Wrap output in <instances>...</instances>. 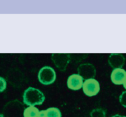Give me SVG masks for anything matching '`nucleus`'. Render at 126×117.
<instances>
[{
    "label": "nucleus",
    "instance_id": "1",
    "mask_svg": "<svg viewBox=\"0 0 126 117\" xmlns=\"http://www.w3.org/2000/svg\"><path fill=\"white\" fill-rule=\"evenodd\" d=\"M45 97L42 91L33 87H28L23 93V103L28 107L41 105Z\"/></svg>",
    "mask_w": 126,
    "mask_h": 117
},
{
    "label": "nucleus",
    "instance_id": "2",
    "mask_svg": "<svg viewBox=\"0 0 126 117\" xmlns=\"http://www.w3.org/2000/svg\"><path fill=\"white\" fill-rule=\"evenodd\" d=\"M24 110L23 103L18 100H13L5 105L2 114L4 117H23Z\"/></svg>",
    "mask_w": 126,
    "mask_h": 117
},
{
    "label": "nucleus",
    "instance_id": "3",
    "mask_svg": "<svg viewBox=\"0 0 126 117\" xmlns=\"http://www.w3.org/2000/svg\"><path fill=\"white\" fill-rule=\"evenodd\" d=\"M51 60L58 70L64 72L71 61V54L68 53H52Z\"/></svg>",
    "mask_w": 126,
    "mask_h": 117
},
{
    "label": "nucleus",
    "instance_id": "4",
    "mask_svg": "<svg viewBox=\"0 0 126 117\" xmlns=\"http://www.w3.org/2000/svg\"><path fill=\"white\" fill-rule=\"evenodd\" d=\"M56 78L55 70L50 67H43L38 73V79L43 85H50L53 84Z\"/></svg>",
    "mask_w": 126,
    "mask_h": 117
},
{
    "label": "nucleus",
    "instance_id": "5",
    "mask_svg": "<svg viewBox=\"0 0 126 117\" xmlns=\"http://www.w3.org/2000/svg\"><path fill=\"white\" fill-rule=\"evenodd\" d=\"M83 93L88 97H92L97 95L100 90V85L98 81L94 78L85 80L82 85Z\"/></svg>",
    "mask_w": 126,
    "mask_h": 117
},
{
    "label": "nucleus",
    "instance_id": "6",
    "mask_svg": "<svg viewBox=\"0 0 126 117\" xmlns=\"http://www.w3.org/2000/svg\"><path fill=\"white\" fill-rule=\"evenodd\" d=\"M23 73L18 69H11L7 73L8 81L14 87H19L24 81Z\"/></svg>",
    "mask_w": 126,
    "mask_h": 117
},
{
    "label": "nucleus",
    "instance_id": "7",
    "mask_svg": "<svg viewBox=\"0 0 126 117\" xmlns=\"http://www.w3.org/2000/svg\"><path fill=\"white\" fill-rule=\"evenodd\" d=\"M77 72L78 75H80L83 78V80L94 78L96 74L95 67L89 63L80 64L77 68Z\"/></svg>",
    "mask_w": 126,
    "mask_h": 117
},
{
    "label": "nucleus",
    "instance_id": "8",
    "mask_svg": "<svg viewBox=\"0 0 126 117\" xmlns=\"http://www.w3.org/2000/svg\"><path fill=\"white\" fill-rule=\"evenodd\" d=\"M125 63V58L122 54L111 53L108 57V64L113 70L122 68Z\"/></svg>",
    "mask_w": 126,
    "mask_h": 117
},
{
    "label": "nucleus",
    "instance_id": "9",
    "mask_svg": "<svg viewBox=\"0 0 126 117\" xmlns=\"http://www.w3.org/2000/svg\"><path fill=\"white\" fill-rule=\"evenodd\" d=\"M83 78L78 74H73L70 75L67 81V86L70 90H79L82 87Z\"/></svg>",
    "mask_w": 126,
    "mask_h": 117
},
{
    "label": "nucleus",
    "instance_id": "10",
    "mask_svg": "<svg viewBox=\"0 0 126 117\" xmlns=\"http://www.w3.org/2000/svg\"><path fill=\"white\" fill-rule=\"evenodd\" d=\"M126 78V71L122 68L114 69L110 75V79L112 83L116 85H121L123 84Z\"/></svg>",
    "mask_w": 126,
    "mask_h": 117
},
{
    "label": "nucleus",
    "instance_id": "11",
    "mask_svg": "<svg viewBox=\"0 0 126 117\" xmlns=\"http://www.w3.org/2000/svg\"><path fill=\"white\" fill-rule=\"evenodd\" d=\"M39 117H62V113L57 107H49L39 111Z\"/></svg>",
    "mask_w": 126,
    "mask_h": 117
},
{
    "label": "nucleus",
    "instance_id": "12",
    "mask_svg": "<svg viewBox=\"0 0 126 117\" xmlns=\"http://www.w3.org/2000/svg\"><path fill=\"white\" fill-rule=\"evenodd\" d=\"M39 111L40 110L36 107H28L27 108H25L23 117H39Z\"/></svg>",
    "mask_w": 126,
    "mask_h": 117
},
{
    "label": "nucleus",
    "instance_id": "13",
    "mask_svg": "<svg viewBox=\"0 0 126 117\" xmlns=\"http://www.w3.org/2000/svg\"><path fill=\"white\" fill-rule=\"evenodd\" d=\"M91 117H106L105 111L102 108H96L91 112Z\"/></svg>",
    "mask_w": 126,
    "mask_h": 117
},
{
    "label": "nucleus",
    "instance_id": "14",
    "mask_svg": "<svg viewBox=\"0 0 126 117\" xmlns=\"http://www.w3.org/2000/svg\"><path fill=\"white\" fill-rule=\"evenodd\" d=\"M6 87H7L6 80L2 77H0V93L4 92L5 90Z\"/></svg>",
    "mask_w": 126,
    "mask_h": 117
},
{
    "label": "nucleus",
    "instance_id": "15",
    "mask_svg": "<svg viewBox=\"0 0 126 117\" xmlns=\"http://www.w3.org/2000/svg\"><path fill=\"white\" fill-rule=\"evenodd\" d=\"M119 102L124 107L126 108V91H124L121 93L119 96Z\"/></svg>",
    "mask_w": 126,
    "mask_h": 117
},
{
    "label": "nucleus",
    "instance_id": "16",
    "mask_svg": "<svg viewBox=\"0 0 126 117\" xmlns=\"http://www.w3.org/2000/svg\"><path fill=\"white\" fill-rule=\"evenodd\" d=\"M112 117H126V116H122V115H119V114H116V115L113 116Z\"/></svg>",
    "mask_w": 126,
    "mask_h": 117
},
{
    "label": "nucleus",
    "instance_id": "17",
    "mask_svg": "<svg viewBox=\"0 0 126 117\" xmlns=\"http://www.w3.org/2000/svg\"><path fill=\"white\" fill-rule=\"evenodd\" d=\"M122 85H123V87H124V88L126 90V78H125V80L124 81V82H123V84H122Z\"/></svg>",
    "mask_w": 126,
    "mask_h": 117
},
{
    "label": "nucleus",
    "instance_id": "18",
    "mask_svg": "<svg viewBox=\"0 0 126 117\" xmlns=\"http://www.w3.org/2000/svg\"><path fill=\"white\" fill-rule=\"evenodd\" d=\"M0 117H4V116H3V115H2V113H0Z\"/></svg>",
    "mask_w": 126,
    "mask_h": 117
}]
</instances>
